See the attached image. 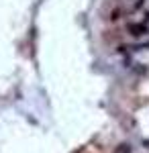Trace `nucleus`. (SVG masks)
<instances>
[{"label": "nucleus", "mask_w": 149, "mask_h": 153, "mask_svg": "<svg viewBox=\"0 0 149 153\" xmlns=\"http://www.w3.org/2000/svg\"><path fill=\"white\" fill-rule=\"evenodd\" d=\"M143 147H145V149H149V139H143Z\"/></svg>", "instance_id": "0eeeda50"}, {"label": "nucleus", "mask_w": 149, "mask_h": 153, "mask_svg": "<svg viewBox=\"0 0 149 153\" xmlns=\"http://www.w3.org/2000/svg\"><path fill=\"white\" fill-rule=\"evenodd\" d=\"M141 23H147V25H149V10L143 12V21H141Z\"/></svg>", "instance_id": "423d86ee"}, {"label": "nucleus", "mask_w": 149, "mask_h": 153, "mask_svg": "<svg viewBox=\"0 0 149 153\" xmlns=\"http://www.w3.org/2000/svg\"><path fill=\"white\" fill-rule=\"evenodd\" d=\"M129 70L135 71V74H147V65H143V63H137V61H133V63L129 65Z\"/></svg>", "instance_id": "7ed1b4c3"}, {"label": "nucleus", "mask_w": 149, "mask_h": 153, "mask_svg": "<svg viewBox=\"0 0 149 153\" xmlns=\"http://www.w3.org/2000/svg\"><path fill=\"white\" fill-rule=\"evenodd\" d=\"M129 47V53L133 55V53H139V51H149V37L145 39H141L137 43H133V45H127Z\"/></svg>", "instance_id": "f03ea898"}, {"label": "nucleus", "mask_w": 149, "mask_h": 153, "mask_svg": "<svg viewBox=\"0 0 149 153\" xmlns=\"http://www.w3.org/2000/svg\"><path fill=\"white\" fill-rule=\"evenodd\" d=\"M127 33L131 37H135L137 41H141V39L149 37V25L147 23H131L127 27Z\"/></svg>", "instance_id": "f257e3e1"}, {"label": "nucleus", "mask_w": 149, "mask_h": 153, "mask_svg": "<svg viewBox=\"0 0 149 153\" xmlns=\"http://www.w3.org/2000/svg\"><path fill=\"white\" fill-rule=\"evenodd\" d=\"M116 153H131V145H121Z\"/></svg>", "instance_id": "39448f33"}, {"label": "nucleus", "mask_w": 149, "mask_h": 153, "mask_svg": "<svg viewBox=\"0 0 149 153\" xmlns=\"http://www.w3.org/2000/svg\"><path fill=\"white\" fill-rule=\"evenodd\" d=\"M121 14H123V10H121V8L116 6L115 10L110 12V16H108V19H110V21H118V19H121Z\"/></svg>", "instance_id": "20e7f679"}]
</instances>
